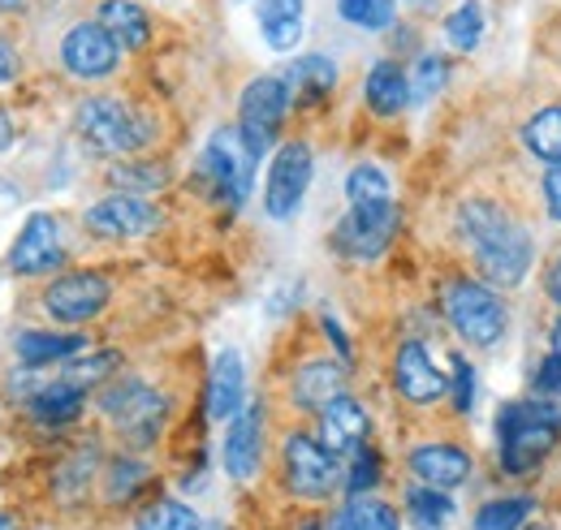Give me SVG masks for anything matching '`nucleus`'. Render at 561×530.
<instances>
[{"label":"nucleus","mask_w":561,"mask_h":530,"mask_svg":"<svg viewBox=\"0 0 561 530\" xmlns=\"http://www.w3.org/2000/svg\"><path fill=\"white\" fill-rule=\"evenodd\" d=\"M160 207H151L139 195H108V199L91 203L82 224L95 233V238H108V242H130V238H147L160 229Z\"/></svg>","instance_id":"obj_12"},{"label":"nucleus","mask_w":561,"mask_h":530,"mask_svg":"<svg viewBox=\"0 0 561 530\" xmlns=\"http://www.w3.org/2000/svg\"><path fill=\"white\" fill-rule=\"evenodd\" d=\"M496 440H501V470L505 474H531L558 449L561 410L549 398L510 401L496 410Z\"/></svg>","instance_id":"obj_2"},{"label":"nucleus","mask_w":561,"mask_h":530,"mask_svg":"<svg viewBox=\"0 0 561 530\" xmlns=\"http://www.w3.org/2000/svg\"><path fill=\"white\" fill-rule=\"evenodd\" d=\"M445 315H449V324L462 341H471L480 349L496 345L505 336V324H510L501 298L492 289H484L480 280H454L445 289Z\"/></svg>","instance_id":"obj_9"},{"label":"nucleus","mask_w":561,"mask_h":530,"mask_svg":"<svg viewBox=\"0 0 561 530\" xmlns=\"http://www.w3.org/2000/svg\"><path fill=\"white\" fill-rule=\"evenodd\" d=\"M73 130H78V138H82L95 155H104V160H126L130 151L147 147V138H151L147 117L135 113V108H130L126 100H117V95H87V100L73 108Z\"/></svg>","instance_id":"obj_3"},{"label":"nucleus","mask_w":561,"mask_h":530,"mask_svg":"<svg viewBox=\"0 0 561 530\" xmlns=\"http://www.w3.org/2000/svg\"><path fill=\"white\" fill-rule=\"evenodd\" d=\"M13 349L26 367H48V362H70L73 354L87 349L82 332H18Z\"/></svg>","instance_id":"obj_26"},{"label":"nucleus","mask_w":561,"mask_h":530,"mask_svg":"<svg viewBox=\"0 0 561 530\" xmlns=\"http://www.w3.org/2000/svg\"><path fill=\"white\" fill-rule=\"evenodd\" d=\"M199 530H225V527H199Z\"/></svg>","instance_id":"obj_52"},{"label":"nucleus","mask_w":561,"mask_h":530,"mask_svg":"<svg viewBox=\"0 0 561 530\" xmlns=\"http://www.w3.org/2000/svg\"><path fill=\"white\" fill-rule=\"evenodd\" d=\"M61 260H66V246H61V220L48 216V211H35V216H26L22 233L13 238L4 267H9L13 276H44V272L61 267Z\"/></svg>","instance_id":"obj_13"},{"label":"nucleus","mask_w":561,"mask_h":530,"mask_svg":"<svg viewBox=\"0 0 561 530\" xmlns=\"http://www.w3.org/2000/svg\"><path fill=\"white\" fill-rule=\"evenodd\" d=\"M324 530H402V518L393 505H385L376 496H351Z\"/></svg>","instance_id":"obj_27"},{"label":"nucleus","mask_w":561,"mask_h":530,"mask_svg":"<svg viewBox=\"0 0 561 530\" xmlns=\"http://www.w3.org/2000/svg\"><path fill=\"white\" fill-rule=\"evenodd\" d=\"M13 138H18V126H13V117H9L4 108H0V155H4L9 147H13Z\"/></svg>","instance_id":"obj_45"},{"label":"nucleus","mask_w":561,"mask_h":530,"mask_svg":"<svg viewBox=\"0 0 561 530\" xmlns=\"http://www.w3.org/2000/svg\"><path fill=\"white\" fill-rule=\"evenodd\" d=\"M393 389H398V398L411 401V405H436L449 393V380L432 362L423 341H402L398 354H393Z\"/></svg>","instance_id":"obj_15"},{"label":"nucleus","mask_w":561,"mask_h":530,"mask_svg":"<svg viewBox=\"0 0 561 530\" xmlns=\"http://www.w3.org/2000/svg\"><path fill=\"white\" fill-rule=\"evenodd\" d=\"M255 22L273 53H289L302 44V0H260Z\"/></svg>","instance_id":"obj_24"},{"label":"nucleus","mask_w":561,"mask_h":530,"mask_svg":"<svg viewBox=\"0 0 561 530\" xmlns=\"http://www.w3.org/2000/svg\"><path fill=\"white\" fill-rule=\"evenodd\" d=\"M523 142L536 160L558 164L561 160V108H540L527 126H523Z\"/></svg>","instance_id":"obj_29"},{"label":"nucleus","mask_w":561,"mask_h":530,"mask_svg":"<svg viewBox=\"0 0 561 530\" xmlns=\"http://www.w3.org/2000/svg\"><path fill=\"white\" fill-rule=\"evenodd\" d=\"M100 410L117 423V431L130 440V445H151L169 418V398L147 389L142 380H117L100 393Z\"/></svg>","instance_id":"obj_7"},{"label":"nucleus","mask_w":561,"mask_h":530,"mask_svg":"<svg viewBox=\"0 0 561 530\" xmlns=\"http://www.w3.org/2000/svg\"><path fill=\"white\" fill-rule=\"evenodd\" d=\"M407 509L415 514V522H420V530H440V522L449 518V496H440L436 487H415L411 496H407Z\"/></svg>","instance_id":"obj_37"},{"label":"nucleus","mask_w":561,"mask_h":530,"mask_svg":"<svg viewBox=\"0 0 561 530\" xmlns=\"http://www.w3.org/2000/svg\"><path fill=\"white\" fill-rule=\"evenodd\" d=\"M113 298V285L104 272H91V267H78L57 276L48 289H44V311L61 324H87L95 320Z\"/></svg>","instance_id":"obj_10"},{"label":"nucleus","mask_w":561,"mask_h":530,"mask_svg":"<svg viewBox=\"0 0 561 530\" xmlns=\"http://www.w3.org/2000/svg\"><path fill=\"white\" fill-rule=\"evenodd\" d=\"M9 4H18V0H0V9H9Z\"/></svg>","instance_id":"obj_49"},{"label":"nucleus","mask_w":561,"mask_h":530,"mask_svg":"<svg viewBox=\"0 0 561 530\" xmlns=\"http://www.w3.org/2000/svg\"><path fill=\"white\" fill-rule=\"evenodd\" d=\"M337 398H346V362H333V358H307L294 380H289V401L298 410H311L320 414L324 405H333Z\"/></svg>","instance_id":"obj_17"},{"label":"nucleus","mask_w":561,"mask_h":530,"mask_svg":"<svg viewBox=\"0 0 561 530\" xmlns=\"http://www.w3.org/2000/svg\"><path fill=\"white\" fill-rule=\"evenodd\" d=\"M445 39L458 53H476L484 39V4L480 0H462L449 18H445Z\"/></svg>","instance_id":"obj_30"},{"label":"nucleus","mask_w":561,"mask_h":530,"mask_svg":"<svg viewBox=\"0 0 561 530\" xmlns=\"http://www.w3.org/2000/svg\"><path fill=\"white\" fill-rule=\"evenodd\" d=\"M449 393H454L458 410H471V401H476V376H471V362L462 354H454V384H449Z\"/></svg>","instance_id":"obj_40"},{"label":"nucleus","mask_w":561,"mask_h":530,"mask_svg":"<svg viewBox=\"0 0 561 530\" xmlns=\"http://www.w3.org/2000/svg\"><path fill=\"white\" fill-rule=\"evenodd\" d=\"M549 293H553V302H561V255L549 267Z\"/></svg>","instance_id":"obj_46"},{"label":"nucleus","mask_w":561,"mask_h":530,"mask_svg":"<svg viewBox=\"0 0 561 530\" xmlns=\"http://www.w3.org/2000/svg\"><path fill=\"white\" fill-rule=\"evenodd\" d=\"M302 530H324V527H316V522H311V527H302Z\"/></svg>","instance_id":"obj_50"},{"label":"nucleus","mask_w":561,"mask_h":530,"mask_svg":"<svg viewBox=\"0 0 561 530\" xmlns=\"http://www.w3.org/2000/svg\"><path fill=\"white\" fill-rule=\"evenodd\" d=\"M523 530H549V527H523Z\"/></svg>","instance_id":"obj_51"},{"label":"nucleus","mask_w":561,"mask_h":530,"mask_svg":"<svg viewBox=\"0 0 561 530\" xmlns=\"http://www.w3.org/2000/svg\"><path fill=\"white\" fill-rule=\"evenodd\" d=\"M320 324H324V336L337 345V358H342V362H351V345H346V332L337 329V320H329V315H324Z\"/></svg>","instance_id":"obj_44"},{"label":"nucleus","mask_w":561,"mask_h":530,"mask_svg":"<svg viewBox=\"0 0 561 530\" xmlns=\"http://www.w3.org/2000/svg\"><path fill=\"white\" fill-rule=\"evenodd\" d=\"M280 78H285L294 104H320L337 87V61L324 53H307V57H294Z\"/></svg>","instance_id":"obj_23"},{"label":"nucleus","mask_w":561,"mask_h":530,"mask_svg":"<svg viewBox=\"0 0 561 530\" xmlns=\"http://www.w3.org/2000/svg\"><path fill=\"white\" fill-rule=\"evenodd\" d=\"M289 104H294V100H289L285 78L264 73V78L247 82V91H242V100H238V134H242V142H247V151H251L255 160H264V151H273L280 126H285Z\"/></svg>","instance_id":"obj_6"},{"label":"nucleus","mask_w":561,"mask_h":530,"mask_svg":"<svg viewBox=\"0 0 561 530\" xmlns=\"http://www.w3.org/2000/svg\"><path fill=\"white\" fill-rule=\"evenodd\" d=\"M18 69H22V61H18L13 39H4V35H0V87H9V82L18 78Z\"/></svg>","instance_id":"obj_43"},{"label":"nucleus","mask_w":561,"mask_h":530,"mask_svg":"<svg viewBox=\"0 0 561 530\" xmlns=\"http://www.w3.org/2000/svg\"><path fill=\"white\" fill-rule=\"evenodd\" d=\"M398 229H402V211H398V203L351 207V211L337 220L329 246H333L342 260H351V264H371V260H380V255L393 246Z\"/></svg>","instance_id":"obj_5"},{"label":"nucleus","mask_w":561,"mask_h":530,"mask_svg":"<svg viewBox=\"0 0 561 530\" xmlns=\"http://www.w3.org/2000/svg\"><path fill=\"white\" fill-rule=\"evenodd\" d=\"M458 229L476 255V267L496 289L523 285L531 267V233L492 199H471L458 207Z\"/></svg>","instance_id":"obj_1"},{"label":"nucleus","mask_w":561,"mask_h":530,"mask_svg":"<svg viewBox=\"0 0 561 530\" xmlns=\"http://www.w3.org/2000/svg\"><path fill=\"white\" fill-rule=\"evenodd\" d=\"M242 398H247V371H242V358L233 349L216 354L208 376V418L216 423H229L233 414H242Z\"/></svg>","instance_id":"obj_21"},{"label":"nucleus","mask_w":561,"mask_h":530,"mask_svg":"<svg viewBox=\"0 0 561 530\" xmlns=\"http://www.w3.org/2000/svg\"><path fill=\"white\" fill-rule=\"evenodd\" d=\"M0 530H13V518H9V514H0Z\"/></svg>","instance_id":"obj_48"},{"label":"nucleus","mask_w":561,"mask_h":530,"mask_svg":"<svg viewBox=\"0 0 561 530\" xmlns=\"http://www.w3.org/2000/svg\"><path fill=\"white\" fill-rule=\"evenodd\" d=\"M260 462H264V414L260 405H251L233 414L225 427V470L233 483H251Z\"/></svg>","instance_id":"obj_16"},{"label":"nucleus","mask_w":561,"mask_h":530,"mask_svg":"<svg viewBox=\"0 0 561 530\" xmlns=\"http://www.w3.org/2000/svg\"><path fill=\"white\" fill-rule=\"evenodd\" d=\"M536 514L531 496H505V500H489L476 514V530H523V522Z\"/></svg>","instance_id":"obj_31"},{"label":"nucleus","mask_w":561,"mask_h":530,"mask_svg":"<svg viewBox=\"0 0 561 530\" xmlns=\"http://www.w3.org/2000/svg\"><path fill=\"white\" fill-rule=\"evenodd\" d=\"M363 100H367V108H371L380 122L402 117V108L411 104V73L398 66V61H376V66L367 69Z\"/></svg>","instance_id":"obj_20"},{"label":"nucleus","mask_w":561,"mask_h":530,"mask_svg":"<svg viewBox=\"0 0 561 530\" xmlns=\"http://www.w3.org/2000/svg\"><path fill=\"white\" fill-rule=\"evenodd\" d=\"M117 367H122V354L117 349H104V354H91V358H70L66 371H61V380L73 384V389H91V384L108 380Z\"/></svg>","instance_id":"obj_34"},{"label":"nucleus","mask_w":561,"mask_h":530,"mask_svg":"<svg viewBox=\"0 0 561 530\" xmlns=\"http://www.w3.org/2000/svg\"><path fill=\"white\" fill-rule=\"evenodd\" d=\"M545 203H549V220L561 224V160L549 164V173H545Z\"/></svg>","instance_id":"obj_42"},{"label":"nucleus","mask_w":561,"mask_h":530,"mask_svg":"<svg viewBox=\"0 0 561 530\" xmlns=\"http://www.w3.org/2000/svg\"><path fill=\"white\" fill-rule=\"evenodd\" d=\"M139 530H199V518L182 500H156V505L142 509Z\"/></svg>","instance_id":"obj_35"},{"label":"nucleus","mask_w":561,"mask_h":530,"mask_svg":"<svg viewBox=\"0 0 561 530\" xmlns=\"http://www.w3.org/2000/svg\"><path fill=\"white\" fill-rule=\"evenodd\" d=\"M311 173H316V160H311V147L307 142H285L277 155H273V169H268V186H264V211L273 220H289L302 199H307V186H311Z\"/></svg>","instance_id":"obj_11"},{"label":"nucleus","mask_w":561,"mask_h":530,"mask_svg":"<svg viewBox=\"0 0 561 530\" xmlns=\"http://www.w3.org/2000/svg\"><path fill=\"white\" fill-rule=\"evenodd\" d=\"M445 78H449V61L436 57V53H423L415 73H411V100H415V104H427V100L445 87Z\"/></svg>","instance_id":"obj_38"},{"label":"nucleus","mask_w":561,"mask_h":530,"mask_svg":"<svg viewBox=\"0 0 561 530\" xmlns=\"http://www.w3.org/2000/svg\"><path fill=\"white\" fill-rule=\"evenodd\" d=\"M255 164H260V160L247 151V142H242L238 126H220V130L208 138V147H204L199 173L208 177V186L216 191V199L229 203V207H238V203L251 195V186H255Z\"/></svg>","instance_id":"obj_8"},{"label":"nucleus","mask_w":561,"mask_h":530,"mask_svg":"<svg viewBox=\"0 0 561 530\" xmlns=\"http://www.w3.org/2000/svg\"><path fill=\"white\" fill-rule=\"evenodd\" d=\"M108 182L117 186V195H151V191H164L169 186V169L156 164V160H122L113 164Z\"/></svg>","instance_id":"obj_28"},{"label":"nucleus","mask_w":561,"mask_h":530,"mask_svg":"<svg viewBox=\"0 0 561 530\" xmlns=\"http://www.w3.org/2000/svg\"><path fill=\"white\" fill-rule=\"evenodd\" d=\"M151 479V470L135 458H117V462H108V500H130L135 492H139L142 483Z\"/></svg>","instance_id":"obj_36"},{"label":"nucleus","mask_w":561,"mask_h":530,"mask_svg":"<svg viewBox=\"0 0 561 530\" xmlns=\"http://www.w3.org/2000/svg\"><path fill=\"white\" fill-rule=\"evenodd\" d=\"M411 474L423 487L449 492L471 479V453L458 445H420V449H411Z\"/></svg>","instance_id":"obj_19"},{"label":"nucleus","mask_w":561,"mask_h":530,"mask_svg":"<svg viewBox=\"0 0 561 530\" xmlns=\"http://www.w3.org/2000/svg\"><path fill=\"white\" fill-rule=\"evenodd\" d=\"M82 405H87V389H73L66 380L39 384V389L31 393V401H26L31 418L44 423V427H70V423H78Z\"/></svg>","instance_id":"obj_25"},{"label":"nucleus","mask_w":561,"mask_h":530,"mask_svg":"<svg viewBox=\"0 0 561 530\" xmlns=\"http://www.w3.org/2000/svg\"><path fill=\"white\" fill-rule=\"evenodd\" d=\"M376 479H380V458H376V449H354V462H351V474H346V492L351 496H367L371 487H376Z\"/></svg>","instance_id":"obj_39"},{"label":"nucleus","mask_w":561,"mask_h":530,"mask_svg":"<svg viewBox=\"0 0 561 530\" xmlns=\"http://www.w3.org/2000/svg\"><path fill=\"white\" fill-rule=\"evenodd\" d=\"M536 398H561V354H549L545 362H540V371H536Z\"/></svg>","instance_id":"obj_41"},{"label":"nucleus","mask_w":561,"mask_h":530,"mask_svg":"<svg viewBox=\"0 0 561 530\" xmlns=\"http://www.w3.org/2000/svg\"><path fill=\"white\" fill-rule=\"evenodd\" d=\"M280 470H285V487L298 500H329L342 483V458H333L320 436L294 431L280 445Z\"/></svg>","instance_id":"obj_4"},{"label":"nucleus","mask_w":561,"mask_h":530,"mask_svg":"<svg viewBox=\"0 0 561 530\" xmlns=\"http://www.w3.org/2000/svg\"><path fill=\"white\" fill-rule=\"evenodd\" d=\"M367 427H371V418H367V410L351 393L320 410V445L333 458H346L354 449H363L367 445Z\"/></svg>","instance_id":"obj_18"},{"label":"nucleus","mask_w":561,"mask_h":530,"mask_svg":"<svg viewBox=\"0 0 561 530\" xmlns=\"http://www.w3.org/2000/svg\"><path fill=\"white\" fill-rule=\"evenodd\" d=\"M95 22L117 39L122 53H142L151 44V13L139 0H100Z\"/></svg>","instance_id":"obj_22"},{"label":"nucleus","mask_w":561,"mask_h":530,"mask_svg":"<svg viewBox=\"0 0 561 530\" xmlns=\"http://www.w3.org/2000/svg\"><path fill=\"white\" fill-rule=\"evenodd\" d=\"M549 345H553V354H561V315L553 320V332H549Z\"/></svg>","instance_id":"obj_47"},{"label":"nucleus","mask_w":561,"mask_h":530,"mask_svg":"<svg viewBox=\"0 0 561 530\" xmlns=\"http://www.w3.org/2000/svg\"><path fill=\"white\" fill-rule=\"evenodd\" d=\"M61 66L70 69L73 78H82V82L113 78L117 66H122V48L100 22H73L66 31V39H61Z\"/></svg>","instance_id":"obj_14"},{"label":"nucleus","mask_w":561,"mask_h":530,"mask_svg":"<svg viewBox=\"0 0 561 530\" xmlns=\"http://www.w3.org/2000/svg\"><path fill=\"white\" fill-rule=\"evenodd\" d=\"M346 199H351V207H376V203H393L389 177H385L376 164H354L351 177H346Z\"/></svg>","instance_id":"obj_32"},{"label":"nucleus","mask_w":561,"mask_h":530,"mask_svg":"<svg viewBox=\"0 0 561 530\" xmlns=\"http://www.w3.org/2000/svg\"><path fill=\"white\" fill-rule=\"evenodd\" d=\"M337 13L358 31H389L398 22V0H337Z\"/></svg>","instance_id":"obj_33"}]
</instances>
